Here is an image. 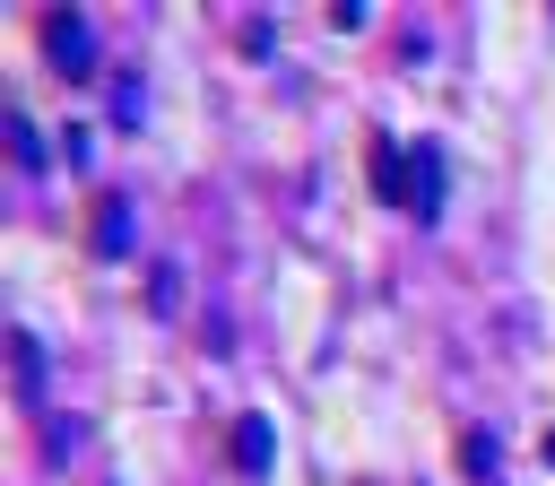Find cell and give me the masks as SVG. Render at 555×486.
I'll list each match as a JSON object with an SVG mask.
<instances>
[{"instance_id":"7a4b0ae2","label":"cell","mask_w":555,"mask_h":486,"mask_svg":"<svg viewBox=\"0 0 555 486\" xmlns=\"http://www.w3.org/2000/svg\"><path fill=\"white\" fill-rule=\"evenodd\" d=\"M442 174H451V165H442V148H434V139H416V148H408V200H399V208H408V217H442V191H451Z\"/></svg>"},{"instance_id":"3957f363","label":"cell","mask_w":555,"mask_h":486,"mask_svg":"<svg viewBox=\"0 0 555 486\" xmlns=\"http://www.w3.org/2000/svg\"><path fill=\"white\" fill-rule=\"evenodd\" d=\"M225 451H234V469H243V477H260V469H269V451H278V434H269V417H234V434H225Z\"/></svg>"},{"instance_id":"ba28073f","label":"cell","mask_w":555,"mask_h":486,"mask_svg":"<svg viewBox=\"0 0 555 486\" xmlns=\"http://www.w3.org/2000/svg\"><path fill=\"white\" fill-rule=\"evenodd\" d=\"M460 460L486 477V469H494V434H460Z\"/></svg>"},{"instance_id":"8992f818","label":"cell","mask_w":555,"mask_h":486,"mask_svg":"<svg viewBox=\"0 0 555 486\" xmlns=\"http://www.w3.org/2000/svg\"><path fill=\"white\" fill-rule=\"evenodd\" d=\"M9 356H17V391H35V382H43V347L17 330V338H9Z\"/></svg>"},{"instance_id":"9c48e42d","label":"cell","mask_w":555,"mask_h":486,"mask_svg":"<svg viewBox=\"0 0 555 486\" xmlns=\"http://www.w3.org/2000/svg\"><path fill=\"white\" fill-rule=\"evenodd\" d=\"M546 469H555V434H546Z\"/></svg>"},{"instance_id":"52a82bcc","label":"cell","mask_w":555,"mask_h":486,"mask_svg":"<svg viewBox=\"0 0 555 486\" xmlns=\"http://www.w3.org/2000/svg\"><path fill=\"white\" fill-rule=\"evenodd\" d=\"M9 148H17V165H43V139H35L26 113H9Z\"/></svg>"},{"instance_id":"6da1fadb","label":"cell","mask_w":555,"mask_h":486,"mask_svg":"<svg viewBox=\"0 0 555 486\" xmlns=\"http://www.w3.org/2000/svg\"><path fill=\"white\" fill-rule=\"evenodd\" d=\"M35 26H43V61H52L61 78H87V69H95V43H87V17H78V9H43Z\"/></svg>"},{"instance_id":"277c9868","label":"cell","mask_w":555,"mask_h":486,"mask_svg":"<svg viewBox=\"0 0 555 486\" xmlns=\"http://www.w3.org/2000/svg\"><path fill=\"white\" fill-rule=\"evenodd\" d=\"M87 243H95V252H104V260H121V243H130V208H121V200H113V191H104V200H95V208H87Z\"/></svg>"},{"instance_id":"5b68a950","label":"cell","mask_w":555,"mask_h":486,"mask_svg":"<svg viewBox=\"0 0 555 486\" xmlns=\"http://www.w3.org/2000/svg\"><path fill=\"white\" fill-rule=\"evenodd\" d=\"M364 156H373V191H382V200L399 208V200H408V182H399V174H408V156H399V148L382 139V130H373V148H364Z\"/></svg>"}]
</instances>
